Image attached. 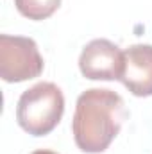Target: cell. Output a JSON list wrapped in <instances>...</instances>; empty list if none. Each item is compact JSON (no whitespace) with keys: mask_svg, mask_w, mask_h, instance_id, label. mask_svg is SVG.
Wrapping results in <instances>:
<instances>
[{"mask_svg":"<svg viewBox=\"0 0 152 154\" xmlns=\"http://www.w3.org/2000/svg\"><path fill=\"white\" fill-rule=\"evenodd\" d=\"M127 109L123 99L108 88H91L79 95L72 120L75 145L82 152H104L118 136Z\"/></svg>","mask_w":152,"mask_h":154,"instance_id":"cell-1","label":"cell"},{"mask_svg":"<svg viewBox=\"0 0 152 154\" xmlns=\"http://www.w3.org/2000/svg\"><path fill=\"white\" fill-rule=\"evenodd\" d=\"M63 113H65L63 91L57 84L47 81L25 90L16 104L18 125L32 136H45L52 133L61 122Z\"/></svg>","mask_w":152,"mask_h":154,"instance_id":"cell-2","label":"cell"},{"mask_svg":"<svg viewBox=\"0 0 152 154\" xmlns=\"http://www.w3.org/2000/svg\"><path fill=\"white\" fill-rule=\"evenodd\" d=\"M43 57L32 38L0 36V77L5 82H23L43 72Z\"/></svg>","mask_w":152,"mask_h":154,"instance_id":"cell-3","label":"cell"},{"mask_svg":"<svg viewBox=\"0 0 152 154\" xmlns=\"http://www.w3.org/2000/svg\"><path fill=\"white\" fill-rule=\"evenodd\" d=\"M79 70L91 81H120L123 74V52L109 39H91L79 56Z\"/></svg>","mask_w":152,"mask_h":154,"instance_id":"cell-4","label":"cell"},{"mask_svg":"<svg viewBox=\"0 0 152 154\" xmlns=\"http://www.w3.org/2000/svg\"><path fill=\"white\" fill-rule=\"evenodd\" d=\"M123 86L136 97L152 95V45L138 43L123 50Z\"/></svg>","mask_w":152,"mask_h":154,"instance_id":"cell-5","label":"cell"},{"mask_svg":"<svg viewBox=\"0 0 152 154\" xmlns=\"http://www.w3.org/2000/svg\"><path fill=\"white\" fill-rule=\"evenodd\" d=\"M18 13L29 20H47L61 5V0H14Z\"/></svg>","mask_w":152,"mask_h":154,"instance_id":"cell-6","label":"cell"},{"mask_svg":"<svg viewBox=\"0 0 152 154\" xmlns=\"http://www.w3.org/2000/svg\"><path fill=\"white\" fill-rule=\"evenodd\" d=\"M31 154H57V152L48 151V149H38V151H34V152H31Z\"/></svg>","mask_w":152,"mask_h":154,"instance_id":"cell-7","label":"cell"}]
</instances>
